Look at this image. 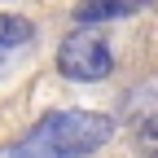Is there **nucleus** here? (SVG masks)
Masks as SVG:
<instances>
[{"mask_svg":"<svg viewBox=\"0 0 158 158\" xmlns=\"http://www.w3.org/2000/svg\"><path fill=\"white\" fill-rule=\"evenodd\" d=\"M114 141V118L101 110H48L9 149V158H88Z\"/></svg>","mask_w":158,"mask_h":158,"instance_id":"1","label":"nucleus"},{"mask_svg":"<svg viewBox=\"0 0 158 158\" xmlns=\"http://www.w3.org/2000/svg\"><path fill=\"white\" fill-rule=\"evenodd\" d=\"M57 70L75 84H97L114 70V48L97 31H70L57 44Z\"/></svg>","mask_w":158,"mask_h":158,"instance_id":"2","label":"nucleus"},{"mask_svg":"<svg viewBox=\"0 0 158 158\" xmlns=\"http://www.w3.org/2000/svg\"><path fill=\"white\" fill-rule=\"evenodd\" d=\"M145 5H154V0H79L75 18L84 27H97V22H114V18H132Z\"/></svg>","mask_w":158,"mask_h":158,"instance_id":"3","label":"nucleus"},{"mask_svg":"<svg viewBox=\"0 0 158 158\" xmlns=\"http://www.w3.org/2000/svg\"><path fill=\"white\" fill-rule=\"evenodd\" d=\"M31 35H35V27L27 22V18L5 13V18H0V57H5V53H13V48H22Z\"/></svg>","mask_w":158,"mask_h":158,"instance_id":"4","label":"nucleus"},{"mask_svg":"<svg viewBox=\"0 0 158 158\" xmlns=\"http://www.w3.org/2000/svg\"><path fill=\"white\" fill-rule=\"evenodd\" d=\"M136 149H141V158H158V114H149L136 127Z\"/></svg>","mask_w":158,"mask_h":158,"instance_id":"5","label":"nucleus"}]
</instances>
